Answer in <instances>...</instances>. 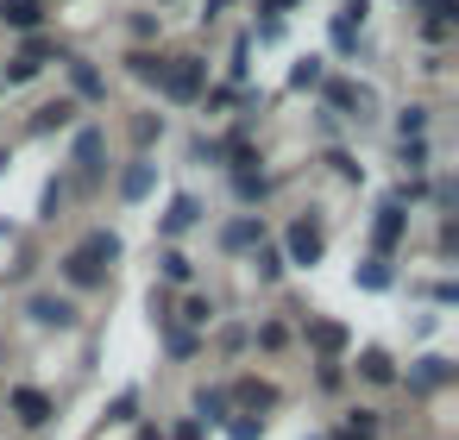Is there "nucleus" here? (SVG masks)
<instances>
[{
    "label": "nucleus",
    "mask_w": 459,
    "mask_h": 440,
    "mask_svg": "<svg viewBox=\"0 0 459 440\" xmlns=\"http://www.w3.org/2000/svg\"><path fill=\"white\" fill-rule=\"evenodd\" d=\"M114 258H120V233H114V227H95V233H82V239L64 252V283H70V289H101L108 271H114Z\"/></svg>",
    "instance_id": "1"
},
{
    "label": "nucleus",
    "mask_w": 459,
    "mask_h": 440,
    "mask_svg": "<svg viewBox=\"0 0 459 440\" xmlns=\"http://www.w3.org/2000/svg\"><path fill=\"white\" fill-rule=\"evenodd\" d=\"M70 164H76V177H70V183H76V189H95V183L108 177V133H101V126H82V133H76V158H70Z\"/></svg>",
    "instance_id": "2"
},
{
    "label": "nucleus",
    "mask_w": 459,
    "mask_h": 440,
    "mask_svg": "<svg viewBox=\"0 0 459 440\" xmlns=\"http://www.w3.org/2000/svg\"><path fill=\"white\" fill-rule=\"evenodd\" d=\"M170 101H202V89H208V64L202 57H170V70H164V82H158Z\"/></svg>",
    "instance_id": "3"
},
{
    "label": "nucleus",
    "mask_w": 459,
    "mask_h": 440,
    "mask_svg": "<svg viewBox=\"0 0 459 440\" xmlns=\"http://www.w3.org/2000/svg\"><path fill=\"white\" fill-rule=\"evenodd\" d=\"M321 108H327V114H346V120H371L377 95L359 89V82H346V76H333V82H321Z\"/></svg>",
    "instance_id": "4"
},
{
    "label": "nucleus",
    "mask_w": 459,
    "mask_h": 440,
    "mask_svg": "<svg viewBox=\"0 0 459 440\" xmlns=\"http://www.w3.org/2000/svg\"><path fill=\"white\" fill-rule=\"evenodd\" d=\"M321 252H327V233H321V220L315 214H302V220H290V239H283V264H321Z\"/></svg>",
    "instance_id": "5"
},
{
    "label": "nucleus",
    "mask_w": 459,
    "mask_h": 440,
    "mask_svg": "<svg viewBox=\"0 0 459 440\" xmlns=\"http://www.w3.org/2000/svg\"><path fill=\"white\" fill-rule=\"evenodd\" d=\"M7 409L26 421V427H45L51 415H57V402L45 396V390H32V384H20V390H7Z\"/></svg>",
    "instance_id": "6"
},
{
    "label": "nucleus",
    "mask_w": 459,
    "mask_h": 440,
    "mask_svg": "<svg viewBox=\"0 0 459 440\" xmlns=\"http://www.w3.org/2000/svg\"><path fill=\"white\" fill-rule=\"evenodd\" d=\"M70 82H76V95H70L76 108H82V101H108V76H101L89 57H70Z\"/></svg>",
    "instance_id": "7"
},
{
    "label": "nucleus",
    "mask_w": 459,
    "mask_h": 440,
    "mask_svg": "<svg viewBox=\"0 0 459 440\" xmlns=\"http://www.w3.org/2000/svg\"><path fill=\"white\" fill-rule=\"evenodd\" d=\"M189 227H202V202H195V195H170V208H164L158 233H164V239H177V233H189Z\"/></svg>",
    "instance_id": "8"
},
{
    "label": "nucleus",
    "mask_w": 459,
    "mask_h": 440,
    "mask_svg": "<svg viewBox=\"0 0 459 440\" xmlns=\"http://www.w3.org/2000/svg\"><path fill=\"white\" fill-rule=\"evenodd\" d=\"M252 246H264V220L258 214H239V220L221 227V252H252Z\"/></svg>",
    "instance_id": "9"
},
{
    "label": "nucleus",
    "mask_w": 459,
    "mask_h": 440,
    "mask_svg": "<svg viewBox=\"0 0 459 440\" xmlns=\"http://www.w3.org/2000/svg\"><path fill=\"white\" fill-rule=\"evenodd\" d=\"M26 315H32L39 327H57V333H64V327H76V302H64V296H32V302H26Z\"/></svg>",
    "instance_id": "10"
},
{
    "label": "nucleus",
    "mask_w": 459,
    "mask_h": 440,
    "mask_svg": "<svg viewBox=\"0 0 459 440\" xmlns=\"http://www.w3.org/2000/svg\"><path fill=\"white\" fill-rule=\"evenodd\" d=\"M440 384H453V365H446V358L428 352V358L409 365V390H415V396H428V390H440Z\"/></svg>",
    "instance_id": "11"
},
{
    "label": "nucleus",
    "mask_w": 459,
    "mask_h": 440,
    "mask_svg": "<svg viewBox=\"0 0 459 440\" xmlns=\"http://www.w3.org/2000/svg\"><path fill=\"white\" fill-rule=\"evenodd\" d=\"M0 26L39 32V26H45V0H0Z\"/></svg>",
    "instance_id": "12"
},
{
    "label": "nucleus",
    "mask_w": 459,
    "mask_h": 440,
    "mask_svg": "<svg viewBox=\"0 0 459 440\" xmlns=\"http://www.w3.org/2000/svg\"><path fill=\"white\" fill-rule=\"evenodd\" d=\"M76 114H82V108H76L70 95H64V101H45V108L32 114V133H39V139H45V133H64V126H76Z\"/></svg>",
    "instance_id": "13"
},
{
    "label": "nucleus",
    "mask_w": 459,
    "mask_h": 440,
    "mask_svg": "<svg viewBox=\"0 0 459 440\" xmlns=\"http://www.w3.org/2000/svg\"><path fill=\"white\" fill-rule=\"evenodd\" d=\"M403 227H409V214L384 202V208H377V220H371V246H377V258H384V252H390V246L403 239Z\"/></svg>",
    "instance_id": "14"
},
{
    "label": "nucleus",
    "mask_w": 459,
    "mask_h": 440,
    "mask_svg": "<svg viewBox=\"0 0 459 440\" xmlns=\"http://www.w3.org/2000/svg\"><path fill=\"white\" fill-rule=\"evenodd\" d=\"M152 183H158V164H152V158H133V164H126V177H120V195H126V202H145V195H152Z\"/></svg>",
    "instance_id": "15"
},
{
    "label": "nucleus",
    "mask_w": 459,
    "mask_h": 440,
    "mask_svg": "<svg viewBox=\"0 0 459 440\" xmlns=\"http://www.w3.org/2000/svg\"><path fill=\"white\" fill-rule=\"evenodd\" d=\"M352 371H359L365 384H396V365H390V352H384V346H365Z\"/></svg>",
    "instance_id": "16"
},
{
    "label": "nucleus",
    "mask_w": 459,
    "mask_h": 440,
    "mask_svg": "<svg viewBox=\"0 0 459 440\" xmlns=\"http://www.w3.org/2000/svg\"><path fill=\"white\" fill-rule=\"evenodd\" d=\"M421 7H428V26H421V32L440 45V39L453 32V20H459V0H421Z\"/></svg>",
    "instance_id": "17"
},
{
    "label": "nucleus",
    "mask_w": 459,
    "mask_h": 440,
    "mask_svg": "<svg viewBox=\"0 0 459 440\" xmlns=\"http://www.w3.org/2000/svg\"><path fill=\"white\" fill-rule=\"evenodd\" d=\"M158 277H164V283H189V277H195V258H183L177 246H164V252H158Z\"/></svg>",
    "instance_id": "18"
},
{
    "label": "nucleus",
    "mask_w": 459,
    "mask_h": 440,
    "mask_svg": "<svg viewBox=\"0 0 459 440\" xmlns=\"http://www.w3.org/2000/svg\"><path fill=\"white\" fill-rule=\"evenodd\" d=\"M352 277H359V289H390V283H396V271H390V258H377V252H371V258H365V264H359Z\"/></svg>",
    "instance_id": "19"
},
{
    "label": "nucleus",
    "mask_w": 459,
    "mask_h": 440,
    "mask_svg": "<svg viewBox=\"0 0 459 440\" xmlns=\"http://www.w3.org/2000/svg\"><path fill=\"white\" fill-rule=\"evenodd\" d=\"M227 409H233L227 390H195V421H202V427H208V421H227Z\"/></svg>",
    "instance_id": "20"
},
{
    "label": "nucleus",
    "mask_w": 459,
    "mask_h": 440,
    "mask_svg": "<svg viewBox=\"0 0 459 440\" xmlns=\"http://www.w3.org/2000/svg\"><path fill=\"white\" fill-rule=\"evenodd\" d=\"M126 70H133L139 82H164V70H170V57H158V51H133V57H126Z\"/></svg>",
    "instance_id": "21"
},
{
    "label": "nucleus",
    "mask_w": 459,
    "mask_h": 440,
    "mask_svg": "<svg viewBox=\"0 0 459 440\" xmlns=\"http://www.w3.org/2000/svg\"><path fill=\"white\" fill-rule=\"evenodd\" d=\"M327 82V64L321 57H296V70H290V89L302 95V89H321Z\"/></svg>",
    "instance_id": "22"
},
{
    "label": "nucleus",
    "mask_w": 459,
    "mask_h": 440,
    "mask_svg": "<svg viewBox=\"0 0 459 440\" xmlns=\"http://www.w3.org/2000/svg\"><path fill=\"white\" fill-rule=\"evenodd\" d=\"M70 189H76L70 177H51V183H45V195H39V214H45V220H57V214H64V202H70Z\"/></svg>",
    "instance_id": "23"
},
{
    "label": "nucleus",
    "mask_w": 459,
    "mask_h": 440,
    "mask_svg": "<svg viewBox=\"0 0 459 440\" xmlns=\"http://www.w3.org/2000/svg\"><path fill=\"white\" fill-rule=\"evenodd\" d=\"M252 277H258V283H277V277H283V252H277V246H252Z\"/></svg>",
    "instance_id": "24"
},
{
    "label": "nucleus",
    "mask_w": 459,
    "mask_h": 440,
    "mask_svg": "<svg viewBox=\"0 0 459 440\" xmlns=\"http://www.w3.org/2000/svg\"><path fill=\"white\" fill-rule=\"evenodd\" d=\"M227 396H239L246 409H277V384H258V377H246V384L227 390Z\"/></svg>",
    "instance_id": "25"
},
{
    "label": "nucleus",
    "mask_w": 459,
    "mask_h": 440,
    "mask_svg": "<svg viewBox=\"0 0 459 440\" xmlns=\"http://www.w3.org/2000/svg\"><path fill=\"white\" fill-rule=\"evenodd\" d=\"M233 195H239V202H264V195H271L264 170H233Z\"/></svg>",
    "instance_id": "26"
},
{
    "label": "nucleus",
    "mask_w": 459,
    "mask_h": 440,
    "mask_svg": "<svg viewBox=\"0 0 459 440\" xmlns=\"http://www.w3.org/2000/svg\"><path fill=\"white\" fill-rule=\"evenodd\" d=\"M308 340H315L321 352H340V346H346V327H340V321H308Z\"/></svg>",
    "instance_id": "27"
},
{
    "label": "nucleus",
    "mask_w": 459,
    "mask_h": 440,
    "mask_svg": "<svg viewBox=\"0 0 459 440\" xmlns=\"http://www.w3.org/2000/svg\"><path fill=\"white\" fill-rule=\"evenodd\" d=\"M164 346H170V358H195V346H202V340H195L189 327H177V321H164Z\"/></svg>",
    "instance_id": "28"
},
{
    "label": "nucleus",
    "mask_w": 459,
    "mask_h": 440,
    "mask_svg": "<svg viewBox=\"0 0 459 440\" xmlns=\"http://www.w3.org/2000/svg\"><path fill=\"white\" fill-rule=\"evenodd\" d=\"M377 434V409H352L346 415V440H371Z\"/></svg>",
    "instance_id": "29"
},
{
    "label": "nucleus",
    "mask_w": 459,
    "mask_h": 440,
    "mask_svg": "<svg viewBox=\"0 0 459 440\" xmlns=\"http://www.w3.org/2000/svg\"><path fill=\"white\" fill-rule=\"evenodd\" d=\"M396 164H403V170H428V145H421V139H403V145H396Z\"/></svg>",
    "instance_id": "30"
},
{
    "label": "nucleus",
    "mask_w": 459,
    "mask_h": 440,
    "mask_svg": "<svg viewBox=\"0 0 459 440\" xmlns=\"http://www.w3.org/2000/svg\"><path fill=\"white\" fill-rule=\"evenodd\" d=\"M396 126H403V139H421V133H428V108H403Z\"/></svg>",
    "instance_id": "31"
},
{
    "label": "nucleus",
    "mask_w": 459,
    "mask_h": 440,
    "mask_svg": "<svg viewBox=\"0 0 459 440\" xmlns=\"http://www.w3.org/2000/svg\"><path fill=\"white\" fill-rule=\"evenodd\" d=\"M189 158H195V164H227V145H221V139H195Z\"/></svg>",
    "instance_id": "32"
},
{
    "label": "nucleus",
    "mask_w": 459,
    "mask_h": 440,
    "mask_svg": "<svg viewBox=\"0 0 459 440\" xmlns=\"http://www.w3.org/2000/svg\"><path fill=\"white\" fill-rule=\"evenodd\" d=\"M183 321H189V327H208V321H214V302H208V296H189V302H183Z\"/></svg>",
    "instance_id": "33"
},
{
    "label": "nucleus",
    "mask_w": 459,
    "mask_h": 440,
    "mask_svg": "<svg viewBox=\"0 0 459 440\" xmlns=\"http://www.w3.org/2000/svg\"><path fill=\"white\" fill-rule=\"evenodd\" d=\"M333 51H340V57H352V51H359V32H352V26H340V20H333Z\"/></svg>",
    "instance_id": "34"
},
{
    "label": "nucleus",
    "mask_w": 459,
    "mask_h": 440,
    "mask_svg": "<svg viewBox=\"0 0 459 440\" xmlns=\"http://www.w3.org/2000/svg\"><path fill=\"white\" fill-rule=\"evenodd\" d=\"M133 139H139V145H152V139H164V120H152V114H145V120H133Z\"/></svg>",
    "instance_id": "35"
},
{
    "label": "nucleus",
    "mask_w": 459,
    "mask_h": 440,
    "mask_svg": "<svg viewBox=\"0 0 459 440\" xmlns=\"http://www.w3.org/2000/svg\"><path fill=\"white\" fill-rule=\"evenodd\" d=\"M327 164H333V170H340V177H346V183H365V170H359V164H352V151H333V158H327Z\"/></svg>",
    "instance_id": "36"
},
{
    "label": "nucleus",
    "mask_w": 459,
    "mask_h": 440,
    "mask_svg": "<svg viewBox=\"0 0 459 440\" xmlns=\"http://www.w3.org/2000/svg\"><path fill=\"white\" fill-rule=\"evenodd\" d=\"M133 409H139V390H120V396H114V415H108V421H133Z\"/></svg>",
    "instance_id": "37"
},
{
    "label": "nucleus",
    "mask_w": 459,
    "mask_h": 440,
    "mask_svg": "<svg viewBox=\"0 0 459 440\" xmlns=\"http://www.w3.org/2000/svg\"><path fill=\"white\" fill-rule=\"evenodd\" d=\"M258 434H264V415H239L233 421V440H258Z\"/></svg>",
    "instance_id": "38"
},
{
    "label": "nucleus",
    "mask_w": 459,
    "mask_h": 440,
    "mask_svg": "<svg viewBox=\"0 0 459 440\" xmlns=\"http://www.w3.org/2000/svg\"><path fill=\"white\" fill-rule=\"evenodd\" d=\"M252 39H258V45H277V39H283V20H258V32H252Z\"/></svg>",
    "instance_id": "39"
},
{
    "label": "nucleus",
    "mask_w": 459,
    "mask_h": 440,
    "mask_svg": "<svg viewBox=\"0 0 459 440\" xmlns=\"http://www.w3.org/2000/svg\"><path fill=\"white\" fill-rule=\"evenodd\" d=\"M283 7H296V0H258V20H283Z\"/></svg>",
    "instance_id": "40"
},
{
    "label": "nucleus",
    "mask_w": 459,
    "mask_h": 440,
    "mask_svg": "<svg viewBox=\"0 0 459 440\" xmlns=\"http://www.w3.org/2000/svg\"><path fill=\"white\" fill-rule=\"evenodd\" d=\"M202 434H208L202 421H177V434H170V440H202Z\"/></svg>",
    "instance_id": "41"
},
{
    "label": "nucleus",
    "mask_w": 459,
    "mask_h": 440,
    "mask_svg": "<svg viewBox=\"0 0 459 440\" xmlns=\"http://www.w3.org/2000/svg\"><path fill=\"white\" fill-rule=\"evenodd\" d=\"M233 0H202V20H214V13H227Z\"/></svg>",
    "instance_id": "42"
},
{
    "label": "nucleus",
    "mask_w": 459,
    "mask_h": 440,
    "mask_svg": "<svg viewBox=\"0 0 459 440\" xmlns=\"http://www.w3.org/2000/svg\"><path fill=\"white\" fill-rule=\"evenodd\" d=\"M133 440H164V434H158L152 421H139V434H133Z\"/></svg>",
    "instance_id": "43"
},
{
    "label": "nucleus",
    "mask_w": 459,
    "mask_h": 440,
    "mask_svg": "<svg viewBox=\"0 0 459 440\" xmlns=\"http://www.w3.org/2000/svg\"><path fill=\"white\" fill-rule=\"evenodd\" d=\"M7 164H13V158H7V151H0V170H7Z\"/></svg>",
    "instance_id": "44"
},
{
    "label": "nucleus",
    "mask_w": 459,
    "mask_h": 440,
    "mask_svg": "<svg viewBox=\"0 0 459 440\" xmlns=\"http://www.w3.org/2000/svg\"><path fill=\"white\" fill-rule=\"evenodd\" d=\"M164 7H170V0H164Z\"/></svg>",
    "instance_id": "45"
}]
</instances>
